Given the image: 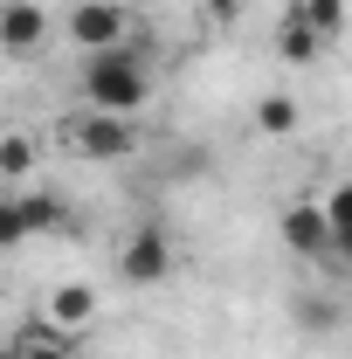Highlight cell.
I'll return each mask as SVG.
<instances>
[{"label":"cell","mask_w":352,"mask_h":359,"mask_svg":"<svg viewBox=\"0 0 352 359\" xmlns=\"http://www.w3.org/2000/svg\"><path fill=\"white\" fill-rule=\"evenodd\" d=\"M145 97H152V62H145L132 42H125V48H104V55H83V104H90V111L138 118Z\"/></svg>","instance_id":"1"},{"label":"cell","mask_w":352,"mask_h":359,"mask_svg":"<svg viewBox=\"0 0 352 359\" xmlns=\"http://www.w3.org/2000/svg\"><path fill=\"white\" fill-rule=\"evenodd\" d=\"M62 152H76V159H90V166H118V159H132V152H138V125L83 104V111L62 118Z\"/></svg>","instance_id":"2"},{"label":"cell","mask_w":352,"mask_h":359,"mask_svg":"<svg viewBox=\"0 0 352 359\" xmlns=\"http://www.w3.org/2000/svg\"><path fill=\"white\" fill-rule=\"evenodd\" d=\"M55 228H69L62 194H48V187H35V180L0 194V242H7V249H21L28 235H55Z\"/></svg>","instance_id":"3"},{"label":"cell","mask_w":352,"mask_h":359,"mask_svg":"<svg viewBox=\"0 0 352 359\" xmlns=\"http://www.w3.org/2000/svg\"><path fill=\"white\" fill-rule=\"evenodd\" d=\"M62 28H69V42L83 48V55H104V48L132 42V7L125 0H76Z\"/></svg>","instance_id":"4"},{"label":"cell","mask_w":352,"mask_h":359,"mask_svg":"<svg viewBox=\"0 0 352 359\" xmlns=\"http://www.w3.org/2000/svg\"><path fill=\"white\" fill-rule=\"evenodd\" d=\"M118 276H125L132 290H145V283H166V276H173V235H166L159 222L132 228V235L118 242Z\"/></svg>","instance_id":"5"},{"label":"cell","mask_w":352,"mask_h":359,"mask_svg":"<svg viewBox=\"0 0 352 359\" xmlns=\"http://www.w3.org/2000/svg\"><path fill=\"white\" fill-rule=\"evenodd\" d=\"M276 242H283L290 256H304V263H325V256H339L325 201H290V208L276 215Z\"/></svg>","instance_id":"6"},{"label":"cell","mask_w":352,"mask_h":359,"mask_svg":"<svg viewBox=\"0 0 352 359\" xmlns=\"http://www.w3.org/2000/svg\"><path fill=\"white\" fill-rule=\"evenodd\" d=\"M97 318H104L97 283H55V290L42 297V325H48V332H62V339H83Z\"/></svg>","instance_id":"7"},{"label":"cell","mask_w":352,"mask_h":359,"mask_svg":"<svg viewBox=\"0 0 352 359\" xmlns=\"http://www.w3.org/2000/svg\"><path fill=\"white\" fill-rule=\"evenodd\" d=\"M42 42H48V7H35V0H7V7H0V48L21 62V55H35Z\"/></svg>","instance_id":"8"},{"label":"cell","mask_w":352,"mask_h":359,"mask_svg":"<svg viewBox=\"0 0 352 359\" xmlns=\"http://www.w3.org/2000/svg\"><path fill=\"white\" fill-rule=\"evenodd\" d=\"M325 48H332V42H325V35H318L311 21H297L290 7L276 14V62H290V69H304V62H318Z\"/></svg>","instance_id":"9"},{"label":"cell","mask_w":352,"mask_h":359,"mask_svg":"<svg viewBox=\"0 0 352 359\" xmlns=\"http://www.w3.org/2000/svg\"><path fill=\"white\" fill-rule=\"evenodd\" d=\"M7 359H76V339L48 332L42 318H35V325H21V332H14V346H7Z\"/></svg>","instance_id":"10"},{"label":"cell","mask_w":352,"mask_h":359,"mask_svg":"<svg viewBox=\"0 0 352 359\" xmlns=\"http://www.w3.org/2000/svg\"><path fill=\"white\" fill-rule=\"evenodd\" d=\"M304 125V104L290 97V90H269V97H256V132L263 138H290Z\"/></svg>","instance_id":"11"},{"label":"cell","mask_w":352,"mask_h":359,"mask_svg":"<svg viewBox=\"0 0 352 359\" xmlns=\"http://www.w3.org/2000/svg\"><path fill=\"white\" fill-rule=\"evenodd\" d=\"M28 173H35V138L7 132L0 138V180H7V187H28Z\"/></svg>","instance_id":"12"},{"label":"cell","mask_w":352,"mask_h":359,"mask_svg":"<svg viewBox=\"0 0 352 359\" xmlns=\"http://www.w3.org/2000/svg\"><path fill=\"white\" fill-rule=\"evenodd\" d=\"M290 14L311 21L325 42H339V35H346V0H290Z\"/></svg>","instance_id":"13"},{"label":"cell","mask_w":352,"mask_h":359,"mask_svg":"<svg viewBox=\"0 0 352 359\" xmlns=\"http://www.w3.org/2000/svg\"><path fill=\"white\" fill-rule=\"evenodd\" d=\"M325 215H332V242H339V256H352V180H339V187L325 194Z\"/></svg>","instance_id":"14"},{"label":"cell","mask_w":352,"mask_h":359,"mask_svg":"<svg viewBox=\"0 0 352 359\" xmlns=\"http://www.w3.org/2000/svg\"><path fill=\"white\" fill-rule=\"evenodd\" d=\"M242 7H249V0H194V14H201V21H215V28L242 21Z\"/></svg>","instance_id":"15"},{"label":"cell","mask_w":352,"mask_h":359,"mask_svg":"<svg viewBox=\"0 0 352 359\" xmlns=\"http://www.w3.org/2000/svg\"><path fill=\"white\" fill-rule=\"evenodd\" d=\"M297 318H304V325H339V304H311V297H304Z\"/></svg>","instance_id":"16"}]
</instances>
